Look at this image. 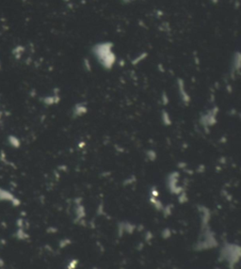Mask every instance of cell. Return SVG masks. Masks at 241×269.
<instances>
[{
    "mask_svg": "<svg viewBox=\"0 0 241 269\" xmlns=\"http://www.w3.org/2000/svg\"><path fill=\"white\" fill-rule=\"evenodd\" d=\"M2 115H3V112H2V108H1V104H0V121H1V120H2Z\"/></svg>",
    "mask_w": 241,
    "mask_h": 269,
    "instance_id": "1",
    "label": "cell"
}]
</instances>
